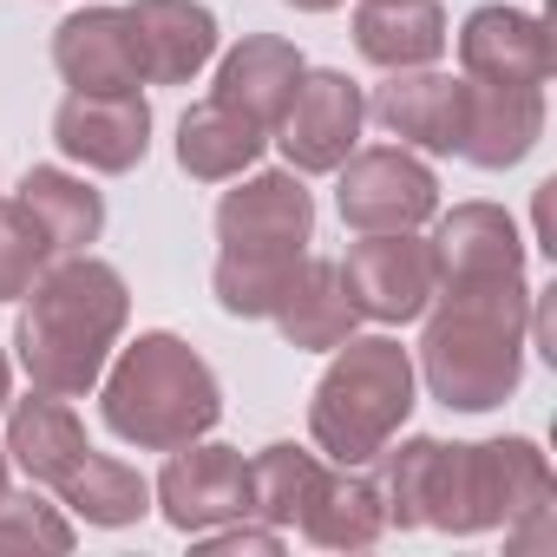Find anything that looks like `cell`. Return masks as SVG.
<instances>
[{"label": "cell", "instance_id": "13", "mask_svg": "<svg viewBox=\"0 0 557 557\" xmlns=\"http://www.w3.org/2000/svg\"><path fill=\"white\" fill-rule=\"evenodd\" d=\"M125 27L145 86H190L216 60V14L197 0H132Z\"/></svg>", "mask_w": 557, "mask_h": 557}, {"label": "cell", "instance_id": "4", "mask_svg": "<svg viewBox=\"0 0 557 557\" xmlns=\"http://www.w3.org/2000/svg\"><path fill=\"white\" fill-rule=\"evenodd\" d=\"M99 413L125 446L171 453V446L203 440L223 420V387L190 342L158 329V335H138L132 348H119V361H106Z\"/></svg>", "mask_w": 557, "mask_h": 557}, {"label": "cell", "instance_id": "9", "mask_svg": "<svg viewBox=\"0 0 557 557\" xmlns=\"http://www.w3.org/2000/svg\"><path fill=\"white\" fill-rule=\"evenodd\" d=\"M315 197L296 171H256L216 203V243L236 256H309Z\"/></svg>", "mask_w": 557, "mask_h": 557}, {"label": "cell", "instance_id": "10", "mask_svg": "<svg viewBox=\"0 0 557 557\" xmlns=\"http://www.w3.org/2000/svg\"><path fill=\"white\" fill-rule=\"evenodd\" d=\"M151 498H158L164 524L184 531V537H197L210 524H230V518H249V459L236 446H203V440L171 446Z\"/></svg>", "mask_w": 557, "mask_h": 557}, {"label": "cell", "instance_id": "8", "mask_svg": "<svg viewBox=\"0 0 557 557\" xmlns=\"http://www.w3.org/2000/svg\"><path fill=\"white\" fill-rule=\"evenodd\" d=\"M361 125H368V92L348 73L322 66V73L296 79L289 112L275 119V145H283L296 177H322V171H335L361 145Z\"/></svg>", "mask_w": 557, "mask_h": 557}, {"label": "cell", "instance_id": "3", "mask_svg": "<svg viewBox=\"0 0 557 557\" xmlns=\"http://www.w3.org/2000/svg\"><path fill=\"white\" fill-rule=\"evenodd\" d=\"M125 322H132V289L112 262H99L92 249L53 256L40 269V283L21 296V322H14V348H21L27 381L40 394H60V400L92 394Z\"/></svg>", "mask_w": 557, "mask_h": 557}, {"label": "cell", "instance_id": "33", "mask_svg": "<svg viewBox=\"0 0 557 557\" xmlns=\"http://www.w3.org/2000/svg\"><path fill=\"white\" fill-rule=\"evenodd\" d=\"M0 498H8V446H0Z\"/></svg>", "mask_w": 557, "mask_h": 557}, {"label": "cell", "instance_id": "28", "mask_svg": "<svg viewBox=\"0 0 557 557\" xmlns=\"http://www.w3.org/2000/svg\"><path fill=\"white\" fill-rule=\"evenodd\" d=\"M47 262H53L47 230L34 223V210L21 197H8V203H0V302H21L40 283Z\"/></svg>", "mask_w": 557, "mask_h": 557}, {"label": "cell", "instance_id": "6", "mask_svg": "<svg viewBox=\"0 0 557 557\" xmlns=\"http://www.w3.org/2000/svg\"><path fill=\"white\" fill-rule=\"evenodd\" d=\"M335 203L342 223L355 236L374 230H420L426 216H440V177L407 151V145H374V151H348L335 164Z\"/></svg>", "mask_w": 557, "mask_h": 557}, {"label": "cell", "instance_id": "12", "mask_svg": "<svg viewBox=\"0 0 557 557\" xmlns=\"http://www.w3.org/2000/svg\"><path fill=\"white\" fill-rule=\"evenodd\" d=\"M459 73L479 86H544L557 73L550 27L518 8H472L459 27Z\"/></svg>", "mask_w": 557, "mask_h": 557}, {"label": "cell", "instance_id": "18", "mask_svg": "<svg viewBox=\"0 0 557 557\" xmlns=\"http://www.w3.org/2000/svg\"><path fill=\"white\" fill-rule=\"evenodd\" d=\"M302 537L322 544V550H368L381 531H387V505H381V485L374 472L361 466H322V479L309 485L302 511H296Z\"/></svg>", "mask_w": 557, "mask_h": 557}, {"label": "cell", "instance_id": "16", "mask_svg": "<svg viewBox=\"0 0 557 557\" xmlns=\"http://www.w3.org/2000/svg\"><path fill=\"white\" fill-rule=\"evenodd\" d=\"M302 73H309V60H302L289 40H275V34H243V40L223 53V66H216V92H210V99L230 106V112H243L249 125L275 132V119L289 112Z\"/></svg>", "mask_w": 557, "mask_h": 557}, {"label": "cell", "instance_id": "11", "mask_svg": "<svg viewBox=\"0 0 557 557\" xmlns=\"http://www.w3.org/2000/svg\"><path fill=\"white\" fill-rule=\"evenodd\" d=\"M53 145L99 177H125L151 151V106L145 92H66L53 112Z\"/></svg>", "mask_w": 557, "mask_h": 557}, {"label": "cell", "instance_id": "27", "mask_svg": "<svg viewBox=\"0 0 557 557\" xmlns=\"http://www.w3.org/2000/svg\"><path fill=\"white\" fill-rule=\"evenodd\" d=\"M296 269H302V256H236V249H223L216 269H210V289H216V302H223L230 315L269 322L275 309H283Z\"/></svg>", "mask_w": 557, "mask_h": 557}, {"label": "cell", "instance_id": "24", "mask_svg": "<svg viewBox=\"0 0 557 557\" xmlns=\"http://www.w3.org/2000/svg\"><path fill=\"white\" fill-rule=\"evenodd\" d=\"M14 197L34 210V223L47 230L53 256H79V249H92L99 230H106V197H99L86 177L60 171V164H34Z\"/></svg>", "mask_w": 557, "mask_h": 557}, {"label": "cell", "instance_id": "26", "mask_svg": "<svg viewBox=\"0 0 557 557\" xmlns=\"http://www.w3.org/2000/svg\"><path fill=\"white\" fill-rule=\"evenodd\" d=\"M315 479H322V459H315L309 446H296V440L262 446V453L249 459V518H262V524H275V531H289Z\"/></svg>", "mask_w": 557, "mask_h": 557}, {"label": "cell", "instance_id": "5", "mask_svg": "<svg viewBox=\"0 0 557 557\" xmlns=\"http://www.w3.org/2000/svg\"><path fill=\"white\" fill-rule=\"evenodd\" d=\"M329 374L309 400V433L335 466H368L413 413V355L394 335H348L329 348Z\"/></svg>", "mask_w": 557, "mask_h": 557}, {"label": "cell", "instance_id": "14", "mask_svg": "<svg viewBox=\"0 0 557 557\" xmlns=\"http://www.w3.org/2000/svg\"><path fill=\"white\" fill-rule=\"evenodd\" d=\"M368 112L400 138V145H420V151H459L466 138V79L453 73H433V66H407V73H387L368 99Z\"/></svg>", "mask_w": 557, "mask_h": 557}, {"label": "cell", "instance_id": "23", "mask_svg": "<svg viewBox=\"0 0 557 557\" xmlns=\"http://www.w3.org/2000/svg\"><path fill=\"white\" fill-rule=\"evenodd\" d=\"M262 145H269V132L249 125L243 112L216 106V99H203V106H190V112L177 119V164H184V177H197V184H230V177H243V171L262 158Z\"/></svg>", "mask_w": 557, "mask_h": 557}, {"label": "cell", "instance_id": "22", "mask_svg": "<svg viewBox=\"0 0 557 557\" xmlns=\"http://www.w3.org/2000/svg\"><path fill=\"white\" fill-rule=\"evenodd\" d=\"M426 243H433V262H440V283L446 275H511V269H524V236L498 203H453Z\"/></svg>", "mask_w": 557, "mask_h": 557}, {"label": "cell", "instance_id": "31", "mask_svg": "<svg viewBox=\"0 0 557 557\" xmlns=\"http://www.w3.org/2000/svg\"><path fill=\"white\" fill-rule=\"evenodd\" d=\"M8 400H14V368H8V355H0V413H8Z\"/></svg>", "mask_w": 557, "mask_h": 557}, {"label": "cell", "instance_id": "15", "mask_svg": "<svg viewBox=\"0 0 557 557\" xmlns=\"http://www.w3.org/2000/svg\"><path fill=\"white\" fill-rule=\"evenodd\" d=\"M544 138V86H479L466 79V138L459 158L479 171H511Z\"/></svg>", "mask_w": 557, "mask_h": 557}, {"label": "cell", "instance_id": "29", "mask_svg": "<svg viewBox=\"0 0 557 557\" xmlns=\"http://www.w3.org/2000/svg\"><path fill=\"white\" fill-rule=\"evenodd\" d=\"M0 550H73V524L40 492L0 498Z\"/></svg>", "mask_w": 557, "mask_h": 557}, {"label": "cell", "instance_id": "17", "mask_svg": "<svg viewBox=\"0 0 557 557\" xmlns=\"http://www.w3.org/2000/svg\"><path fill=\"white\" fill-rule=\"evenodd\" d=\"M53 66L73 92H138V53L125 8H86L53 27Z\"/></svg>", "mask_w": 557, "mask_h": 557}, {"label": "cell", "instance_id": "32", "mask_svg": "<svg viewBox=\"0 0 557 557\" xmlns=\"http://www.w3.org/2000/svg\"><path fill=\"white\" fill-rule=\"evenodd\" d=\"M289 8H302V14H335L342 0H289Z\"/></svg>", "mask_w": 557, "mask_h": 557}, {"label": "cell", "instance_id": "7", "mask_svg": "<svg viewBox=\"0 0 557 557\" xmlns=\"http://www.w3.org/2000/svg\"><path fill=\"white\" fill-rule=\"evenodd\" d=\"M342 283L361 309V322H420L433 289H440V262L433 243L413 230H374L361 243H348L342 256Z\"/></svg>", "mask_w": 557, "mask_h": 557}, {"label": "cell", "instance_id": "1", "mask_svg": "<svg viewBox=\"0 0 557 557\" xmlns=\"http://www.w3.org/2000/svg\"><path fill=\"white\" fill-rule=\"evenodd\" d=\"M374 485L387 505V524L413 531H453L479 537L498 524H518L550 505V459L531 440H479V446H446V440H387L374 459Z\"/></svg>", "mask_w": 557, "mask_h": 557}, {"label": "cell", "instance_id": "19", "mask_svg": "<svg viewBox=\"0 0 557 557\" xmlns=\"http://www.w3.org/2000/svg\"><path fill=\"white\" fill-rule=\"evenodd\" d=\"M14 413H8V466H21L34 485H66V472L92 453L86 446V426H79V413L60 400V394H27V400H8Z\"/></svg>", "mask_w": 557, "mask_h": 557}, {"label": "cell", "instance_id": "30", "mask_svg": "<svg viewBox=\"0 0 557 557\" xmlns=\"http://www.w3.org/2000/svg\"><path fill=\"white\" fill-rule=\"evenodd\" d=\"M197 544H203V550H262V557H275V550H283V531H275V524H243V518H230V524L197 531Z\"/></svg>", "mask_w": 557, "mask_h": 557}, {"label": "cell", "instance_id": "2", "mask_svg": "<svg viewBox=\"0 0 557 557\" xmlns=\"http://www.w3.org/2000/svg\"><path fill=\"white\" fill-rule=\"evenodd\" d=\"M420 374L433 400L459 413H492L524 381V335H531V283L511 275H446L426 302Z\"/></svg>", "mask_w": 557, "mask_h": 557}, {"label": "cell", "instance_id": "20", "mask_svg": "<svg viewBox=\"0 0 557 557\" xmlns=\"http://www.w3.org/2000/svg\"><path fill=\"white\" fill-rule=\"evenodd\" d=\"M446 8L440 0H361L355 8V47L381 73L433 66L446 53Z\"/></svg>", "mask_w": 557, "mask_h": 557}, {"label": "cell", "instance_id": "25", "mask_svg": "<svg viewBox=\"0 0 557 557\" xmlns=\"http://www.w3.org/2000/svg\"><path fill=\"white\" fill-rule=\"evenodd\" d=\"M60 498H66V505H73L86 524H99V531H119V524H138V518L151 511V479H145L138 466L112 459V453H86V459L66 472Z\"/></svg>", "mask_w": 557, "mask_h": 557}, {"label": "cell", "instance_id": "21", "mask_svg": "<svg viewBox=\"0 0 557 557\" xmlns=\"http://www.w3.org/2000/svg\"><path fill=\"white\" fill-rule=\"evenodd\" d=\"M269 322L283 329V342L302 348V355L342 348V342L355 335V322H361V309H355V296H348V283H342V262L302 256V269H296V283H289L283 309H275Z\"/></svg>", "mask_w": 557, "mask_h": 557}]
</instances>
